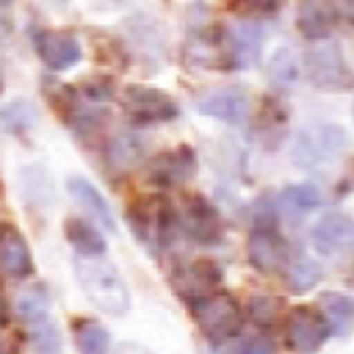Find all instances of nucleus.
Returning a JSON list of instances; mask_svg holds the SVG:
<instances>
[{"mask_svg":"<svg viewBox=\"0 0 354 354\" xmlns=\"http://www.w3.org/2000/svg\"><path fill=\"white\" fill-rule=\"evenodd\" d=\"M75 279L86 299L108 315H124L130 310V293L116 271V266L105 257H77L75 260Z\"/></svg>","mask_w":354,"mask_h":354,"instance_id":"1","label":"nucleus"},{"mask_svg":"<svg viewBox=\"0 0 354 354\" xmlns=\"http://www.w3.org/2000/svg\"><path fill=\"white\" fill-rule=\"evenodd\" d=\"M348 130L335 122H313L304 124L290 144V160L299 169H315L321 163L335 160L343 149H348Z\"/></svg>","mask_w":354,"mask_h":354,"instance_id":"2","label":"nucleus"},{"mask_svg":"<svg viewBox=\"0 0 354 354\" xmlns=\"http://www.w3.org/2000/svg\"><path fill=\"white\" fill-rule=\"evenodd\" d=\"M127 224L141 246H147L152 254L163 252L174 232V210L163 196H144L130 205Z\"/></svg>","mask_w":354,"mask_h":354,"instance_id":"3","label":"nucleus"},{"mask_svg":"<svg viewBox=\"0 0 354 354\" xmlns=\"http://www.w3.org/2000/svg\"><path fill=\"white\" fill-rule=\"evenodd\" d=\"M307 77L318 91H329V94H340V91H351L354 88V69L348 66L343 50L332 41L315 44L307 58Z\"/></svg>","mask_w":354,"mask_h":354,"instance_id":"4","label":"nucleus"},{"mask_svg":"<svg viewBox=\"0 0 354 354\" xmlns=\"http://www.w3.org/2000/svg\"><path fill=\"white\" fill-rule=\"evenodd\" d=\"M122 108L130 119H136L141 124L171 122L180 113L177 102L166 91L155 88V86H141V83H133V86L122 88Z\"/></svg>","mask_w":354,"mask_h":354,"instance_id":"5","label":"nucleus"},{"mask_svg":"<svg viewBox=\"0 0 354 354\" xmlns=\"http://www.w3.org/2000/svg\"><path fill=\"white\" fill-rule=\"evenodd\" d=\"M191 315L210 340H227L241 326V307L227 293H210L191 304Z\"/></svg>","mask_w":354,"mask_h":354,"instance_id":"6","label":"nucleus"},{"mask_svg":"<svg viewBox=\"0 0 354 354\" xmlns=\"http://www.w3.org/2000/svg\"><path fill=\"white\" fill-rule=\"evenodd\" d=\"M180 221L188 232L191 241L202 243V246H213L224 238V221H221V213L216 210V205L199 194L188 196L183 202V210H180Z\"/></svg>","mask_w":354,"mask_h":354,"instance_id":"7","label":"nucleus"},{"mask_svg":"<svg viewBox=\"0 0 354 354\" xmlns=\"http://www.w3.org/2000/svg\"><path fill=\"white\" fill-rule=\"evenodd\" d=\"M310 243L318 254L324 257H337L354 249V216L348 213H324L313 230H310Z\"/></svg>","mask_w":354,"mask_h":354,"instance_id":"8","label":"nucleus"},{"mask_svg":"<svg viewBox=\"0 0 354 354\" xmlns=\"http://www.w3.org/2000/svg\"><path fill=\"white\" fill-rule=\"evenodd\" d=\"M329 335V324L321 313L310 310V307H296L290 310L288 321H285V340L293 351L299 354H315L324 340Z\"/></svg>","mask_w":354,"mask_h":354,"instance_id":"9","label":"nucleus"},{"mask_svg":"<svg viewBox=\"0 0 354 354\" xmlns=\"http://www.w3.org/2000/svg\"><path fill=\"white\" fill-rule=\"evenodd\" d=\"M144 174L155 185L174 188L196 174V152L191 147H177V149L160 152L144 163Z\"/></svg>","mask_w":354,"mask_h":354,"instance_id":"10","label":"nucleus"},{"mask_svg":"<svg viewBox=\"0 0 354 354\" xmlns=\"http://www.w3.org/2000/svg\"><path fill=\"white\" fill-rule=\"evenodd\" d=\"M249 260L257 271H266V274L285 271V266L290 263V249L274 227L260 224L249 235Z\"/></svg>","mask_w":354,"mask_h":354,"instance_id":"11","label":"nucleus"},{"mask_svg":"<svg viewBox=\"0 0 354 354\" xmlns=\"http://www.w3.org/2000/svg\"><path fill=\"white\" fill-rule=\"evenodd\" d=\"M171 282H174V290L188 304H194V301L216 293V288L221 285V268L216 263H210V260H194V263L177 268Z\"/></svg>","mask_w":354,"mask_h":354,"instance_id":"12","label":"nucleus"},{"mask_svg":"<svg viewBox=\"0 0 354 354\" xmlns=\"http://www.w3.org/2000/svg\"><path fill=\"white\" fill-rule=\"evenodd\" d=\"M196 111L227 124H241L249 116V97L241 88H216L196 100Z\"/></svg>","mask_w":354,"mask_h":354,"instance_id":"13","label":"nucleus"},{"mask_svg":"<svg viewBox=\"0 0 354 354\" xmlns=\"http://www.w3.org/2000/svg\"><path fill=\"white\" fill-rule=\"evenodd\" d=\"M224 41H227L230 69H249L260 58V50H263V28H257L254 22L235 25V28L224 30Z\"/></svg>","mask_w":354,"mask_h":354,"instance_id":"14","label":"nucleus"},{"mask_svg":"<svg viewBox=\"0 0 354 354\" xmlns=\"http://www.w3.org/2000/svg\"><path fill=\"white\" fill-rule=\"evenodd\" d=\"M36 50H39V58L53 72H64V69L75 66L83 55L80 41L72 33H55V30H41L36 36Z\"/></svg>","mask_w":354,"mask_h":354,"instance_id":"15","label":"nucleus"},{"mask_svg":"<svg viewBox=\"0 0 354 354\" xmlns=\"http://www.w3.org/2000/svg\"><path fill=\"white\" fill-rule=\"evenodd\" d=\"M0 268L17 279H25L33 274V257H30L28 241L11 224L0 227Z\"/></svg>","mask_w":354,"mask_h":354,"instance_id":"16","label":"nucleus"},{"mask_svg":"<svg viewBox=\"0 0 354 354\" xmlns=\"http://www.w3.org/2000/svg\"><path fill=\"white\" fill-rule=\"evenodd\" d=\"M66 191H69V196L94 218V221H100V227L102 230H108V232H116V218H113V210H111V205H108V199L100 194V188L94 185V183H88L86 177H80V174H75V177H69L66 180Z\"/></svg>","mask_w":354,"mask_h":354,"instance_id":"17","label":"nucleus"},{"mask_svg":"<svg viewBox=\"0 0 354 354\" xmlns=\"http://www.w3.org/2000/svg\"><path fill=\"white\" fill-rule=\"evenodd\" d=\"M296 28L304 39L324 41L335 28V6L332 0H301L296 11Z\"/></svg>","mask_w":354,"mask_h":354,"instance_id":"18","label":"nucleus"},{"mask_svg":"<svg viewBox=\"0 0 354 354\" xmlns=\"http://www.w3.org/2000/svg\"><path fill=\"white\" fill-rule=\"evenodd\" d=\"M185 58L191 64H196L199 69H230L227 61V41H224V30H205L196 33L188 47H185Z\"/></svg>","mask_w":354,"mask_h":354,"instance_id":"19","label":"nucleus"},{"mask_svg":"<svg viewBox=\"0 0 354 354\" xmlns=\"http://www.w3.org/2000/svg\"><path fill=\"white\" fill-rule=\"evenodd\" d=\"M64 235H66V241L72 243V249L80 257H102L105 254V238L86 218H66Z\"/></svg>","mask_w":354,"mask_h":354,"instance_id":"20","label":"nucleus"},{"mask_svg":"<svg viewBox=\"0 0 354 354\" xmlns=\"http://www.w3.org/2000/svg\"><path fill=\"white\" fill-rule=\"evenodd\" d=\"M75 348L80 354H108L111 348V335L100 321L91 318H80L75 324Z\"/></svg>","mask_w":354,"mask_h":354,"instance_id":"21","label":"nucleus"},{"mask_svg":"<svg viewBox=\"0 0 354 354\" xmlns=\"http://www.w3.org/2000/svg\"><path fill=\"white\" fill-rule=\"evenodd\" d=\"M318 279H321V268L310 257H293L285 266V285L290 293H307L310 288L318 285Z\"/></svg>","mask_w":354,"mask_h":354,"instance_id":"22","label":"nucleus"},{"mask_svg":"<svg viewBox=\"0 0 354 354\" xmlns=\"http://www.w3.org/2000/svg\"><path fill=\"white\" fill-rule=\"evenodd\" d=\"M321 307H324V318L329 324V332H346L351 315H354V301L348 296H340V293H324L321 296Z\"/></svg>","mask_w":354,"mask_h":354,"instance_id":"23","label":"nucleus"},{"mask_svg":"<svg viewBox=\"0 0 354 354\" xmlns=\"http://www.w3.org/2000/svg\"><path fill=\"white\" fill-rule=\"evenodd\" d=\"M299 75H301V66H299V58L293 55V50H288V47L277 50L274 58H271V64H268V80L274 86L290 88L299 80Z\"/></svg>","mask_w":354,"mask_h":354,"instance_id":"24","label":"nucleus"},{"mask_svg":"<svg viewBox=\"0 0 354 354\" xmlns=\"http://www.w3.org/2000/svg\"><path fill=\"white\" fill-rule=\"evenodd\" d=\"M28 337L36 354H61V335L58 326L50 321V315L28 324Z\"/></svg>","mask_w":354,"mask_h":354,"instance_id":"25","label":"nucleus"},{"mask_svg":"<svg viewBox=\"0 0 354 354\" xmlns=\"http://www.w3.org/2000/svg\"><path fill=\"white\" fill-rule=\"evenodd\" d=\"M141 158H144V147H141V141H138L136 136L122 133V136H116V138L108 144V160H111L116 169H130V166H136Z\"/></svg>","mask_w":354,"mask_h":354,"instance_id":"26","label":"nucleus"},{"mask_svg":"<svg viewBox=\"0 0 354 354\" xmlns=\"http://www.w3.org/2000/svg\"><path fill=\"white\" fill-rule=\"evenodd\" d=\"M50 310V299H47V290L41 285L36 288H28L17 296V315L25 321V324H33L39 318H44Z\"/></svg>","mask_w":354,"mask_h":354,"instance_id":"27","label":"nucleus"},{"mask_svg":"<svg viewBox=\"0 0 354 354\" xmlns=\"http://www.w3.org/2000/svg\"><path fill=\"white\" fill-rule=\"evenodd\" d=\"M285 202H290L296 210H313L324 202V194L313 183H299V185L285 188Z\"/></svg>","mask_w":354,"mask_h":354,"instance_id":"28","label":"nucleus"},{"mask_svg":"<svg viewBox=\"0 0 354 354\" xmlns=\"http://www.w3.org/2000/svg\"><path fill=\"white\" fill-rule=\"evenodd\" d=\"M80 94L91 102H108L113 97V80L105 77V75H94V77H86L80 83Z\"/></svg>","mask_w":354,"mask_h":354,"instance_id":"29","label":"nucleus"},{"mask_svg":"<svg viewBox=\"0 0 354 354\" xmlns=\"http://www.w3.org/2000/svg\"><path fill=\"white\" fill-rule=\"evenodd\" d=\"M221 346L230 348V354H274V343L266 337H252V340H221Z\"/></svg>","mask_w":354,"mask_h":354,"instance_id":"30","label":"nucleus"},{"mask_svg":"<svg viewBox=\"0 0 354 354\" xmlns=\"http://www.w3.org/2000/svg\"><path fill=\"white\" fill-rule=\"evenodd\" d=\"M249 313H252L254 321L268 324V321H274V315L279 313V301L271 299V296H252V301H249Z\"/></svg>","mask_w":354,"mask_h":354,"instance_id":"31","label":"nucleus"},{"mask_svg":"<svg viewBox=\"0 0 354 354\" xmlns=\"http://www.w3.org/2000/svg\"><path fill=\"white\" fill-rule=\"evenodd\" d=\"M282 6L285 0H235V8L246 14H271V11H279Z\"/></svg>","mask_w":354,"mask_h":354,"instance_id":"32","label":"nucleus"},{"mask_svg":"<svg viewBox=\"0 0 354 354\" xmlns=\"http://www.w3.org/2000/svg\"><path fill=\"white\" fill-rule=\"evenodd\" d=\"M116 354H155L152 348H144V346H138V343H122L119 348H116Z\"/></svg>","mask_w":354,"mask_h":354,"instance_id":"33","label":"nucleus"},{"mask_svg":"<svg viewBox=\"0 0 354 354\" xmlns=\"http://www.w3.org/2000/svg\"><path fill=\"white\" fill-rule=\"evenodd\" d=\"M337 14L348 22H354V0H337Z\"/></svg>","mask_w":354,"mask_h":354,"instance_id":"34","label":"nucleus"},{"mask_svg":"<svg viewBox=\"0 0 354 354\" xmlns=\"http://www.w3.org/2000/svg\"><path fill=\"white\" fill-rule=\"evenodd\" d=\"M348 185L354 188V163H351V169H348Z\"/></svg>","mask_w":354,"mask_h":354,"instance_id":"35","label":"nucleus"},{"mask_svg":"<svg viewBox=\"0 0 354 354\" xmlns=\"http://www.w3.org/2000/svg\"><path fill=\"white\" fill-rule=\"evenodd\" d=\"M0 354H11V351H8V348H6L3 343H0Z\"/></svg>","mask_w":354,"mask_h":354,"instance_id":"36","label":"nucleus"},{"mask_svg":"<svg viewBox=\"0 0 354 354\" xmlns=\"http://www.w3.org/2000/svg\"><path fill=\"white\" fill-rule=\"evenodd\" d=\"M0 329H3V301H0Z\"/></svg>","mask_w":354,"mask_h":354,"instance_id":"37","label":"nucleus"},{"mask_svg":"<svg viewBox=\"0 0 354 354\" xmlns=\"http://www.w3.org/2000/svg\"><path fill=\"white\" fill-rule=\"evenodd\" d=\"M3 3H11V0H0V6H3Z\"/></svg>","mask_w":354,"mask_h":354,"instance_id":"38","label":"nucleus"},{"mask_svg":"<svg viewBox=\"0 0 354 354\" xmlns=\"http://www.w3.org/2000/svg\"><path fill=\"white\" fill-rule=\"evenodd\" d=\"M351 277H354V274H351Z\"/></svg>","mask_w":354,"mask_h":354,"instance_id":"39","label":"nucleus"}]
</instances>
